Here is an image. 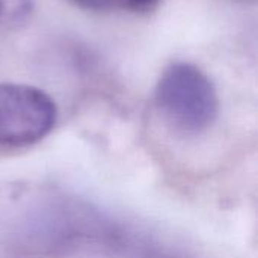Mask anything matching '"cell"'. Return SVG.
Listing matches in <instances>:
<instances>
[{"mask_svg": "<svg viewBox=\"0 0 258 258\" xmlns=\"http://www.w3.org/2000/svg\"><path fill=\"white\" fill-rule=\"evenodd\" d=\"M57 109L39 88L0 83V145L26 147L41 141L54 127Z\"/></svg>", "mask_w": 258, "mask_h": 258, "instance_id": "7a4b0ae2", "label": "cell"}, {"mask_svg": "<svg viewBox=\"0 0 258 258\" xmlns=\"http://www.w3.org/2000/svg\"><path fill=\"white\" fill-rule=\"evenodd\" d=\"M32 11L30 0H0V21L17 24L26 21Z\"/></svg>", "mask_w": 258, "mask_h": 258, "instance_id": "277c9868", "label": "cell"}, {"mask_svg": "<svg viewBox=\"0 0 258 258\" xmlns=\"http://www.w3.org/2000/svg\"><path fill=\"white\" fill-rule=\"evenodd\" d=\"M156 104L163 118L183 133H201L216 119L219 98L209 76L187 62L171 63L156 86Z\"/></svg>", "mask_w": 258, "mask_h": 258, "instance_id": "6da1fadb", "label": "cell"}, {"mask_svg": "<svg viewBox=\"0 0 258 258\" xmlns=\"http://www.w3.org/2000/svg\"><path fill=\"white\" fill-rule=\"evenodd\" d=\"M76 6L88 11L128 9L133 12H147L156 8L160 0H70Z\"/></svg>", "mask_w": 258, "mask_h": 258, "instance_id": "3957f363", "label": "cell"}]
</instances>
